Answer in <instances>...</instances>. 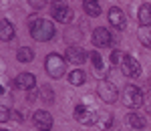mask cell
Returning a JSON list of instances; mask_svg holds the SVG:
<instances>
[{
	"label": "cell",
	"instance_id": "20",
	"mask_svg": "<svg viewBox=\"0 0 151 131\" xmlns=\"http://www.w3.org/2000/svg\"><path fill=\"white\" fill-rule=\"evenodd\" d=\"M137 36H139V42L143 47H151V32L147 30V26H141Z\"/></svg>",
	"mask_w": 151,
	"mask_h": 131
},
{
	"label": "cell",
	"instance_id": "24",
	"mask_svg": "<svg viewBox=\"0 0 151 131\" xmlns=\"http://www.w3.org/2000/svg\"><path fill=\"white\" fill-rule=\"evenodd\" d=\"M26 99L32 103V101H38V93L36 91H28V95H26Z\"/></svg>",
	"mask_w": 151,
	"mask_h": 131
},
{
	"label": "cell",
	"instance_id": "10",
	"mask_svg": "<svg viewBox=\"0 0 151 131\" xmlns=\"http://www.w3.org/2000/svg\"><path fill=\"white\" fill-rule=\"evenodd\" d=\"M16 89H24V91H32L36 87V77L32 73H20L16 79H14Z\"/></svg>",
	"mask_w": 151,
	"mask_h": 131
},
{
	"label": "cell",
	"instance_id": "16",
	"mask_svg": "<svg viewBox=\"0 0 151 131\" xmlns=\"http://www.w3.org/2000/svg\"><path fill=\"white\" fill-rule=\"evenodd\" d=\"M83 8H85V12H87L89 16H99V14H101V6H99L97 0H85V2H83Z\"/></svg>",
	"mask_w": 151,
	"mask_h": 131
},
{
	"label": "cell",
	"instance_id": "13",
	"mask_svg": "<svg viewBox=\"0 0 151 131\" xmlns=\"http://www.w3.org/2000/svg\"><path fill=\"white\" fill-rule=\"evenodd\" d=\"M14 32H16V28L12 26V22L6 20V18H2V20H0V38L8 42V40H12Z\"/></svg>",
	"mask_w": 151,
	"mask_h": 131
},
{
	"label": "cell",
	"instance_id": "19",
	"mask_svg": "<svg viewBox=\"0 0 151 131\" xmlns=\"http://www.w3.org/2000/svg\"><path fill=\"white\" fill-rule=\"evenodd\" d=\"M38 99L45 101V103H52V101H55L52 89H50V87H40V89H38Z\"/></svg>",
	"mask_w": 151,
	"mask_h": 131
},
{
	"label": "cell",
	"instance_id": "23",
	"mask_svg": "<svg viewBox=\"0 0 151 131\" xmlns=\"http://www.w3.org/2000/svg\"><path fill=\"white\" fill-rule=\"evenodd\" d=\"M8 119H10V111L6 107H0V121L4 123V121H8Z\"/></svg>",
	"mask_w": 151,
	"mask_h": 131
},
{
	"label": "cell",
	"instance_id": "25",
	"mask_svg": "<svg viewBox=\"0 0 151 131\" xmlns=\"http://www.w3.org/2000/svg\"><path fill=\"white\" fill-rule=\"evenodd\" d=\"M28 2H30V6H35V8H40L45 0H28Z\"/></svg>",
	"mask_w": 151,
	"mask_h": 131
},
{
	"label": "cell",
	"instance_id": "9",
	"mask_svg": "<svg viewBox=\"0 0 151 131\" xmlns=\"http://www.w3.org/2000/svg\"><path fill=\"white\" fill-rule=\"evenodd\" d=\"M65 59H67V63L79 67V65H83V63L87 60V53L79 47H70V48H67V53H65Z\"/></svg>",
	"mask_w": 151,
	"mask_h": 131
},
{
	"label": "cell",
	"instance_id": "26",
	"mask_svg": "<svg viewBox=\"0 0 151 131\" xmlns=\"http://www.w3.org/2000/svg\"><path fill=\"white\" fill-rule=\"evenodd\" d=\"M47 2H52V4H55V2H60V0H47Z\"/></svg>",
	"mask_w": 151,
	"mask_h": 131
},
{
	"label": "cell",
	"instance_id": "3",
	"mask_svg": "<svg viewBox=\"0 0 151 131\" xmlns=\"http://www.w3.org/2000/svg\"><path fill=\"white\" fill-rule=\"evenodd\" d=\"M143 91H141L139 87H135V85H129L125 87V91H123V101H125V105L131 109H137L143 105Z\"/></svg>",
	"mask_w": 151,
	"mask_h": 131
},
{
	"label": "cell",
	"instance_id": "18",
	"mask_svg": "<svg viewBox=\"0 0 151 131\" xmlns=\"http://www.w3.org/2000/svg\"><path fill=\"white\" fill-rule=\"evenodd\" d=\"M85 79H87V75H85L81 69H75V71L69 75V83L75 85V87H81V85L85 83Z\"/></svg>",
	"mask_w": 151,
	"mask_h": 131
},
{
	"label": "cell",
	"instance_id": "7",
	"mask_svg": "<svg viewBox=\"0 0 151 131\" xmlns=\"http://www.w3.org/2000/svg\"><path fill=\"white\" fill-rule=\"evenodd\" d=\"M75 119L83 123V125H95L97 121H99V115L91 111V109H87L85 105H77L75 107Z\"/></svg>",
	"mask_w": 151,
	"mask_h": 131
},
{
	"label": "cell",
	"instance_id": "28",
	"mask_svg": "<svg viewBox=\"0 0 151 131\" xmlns=\"http://www.w3.org/2000/svg\"><path fill=\"white\" fill-rule=\"evenodd\" d=\"M2 131H6V129H2Z\"/></svg>",
	"mask_w": 151,
	"mask_h": 131
},
{
	"label": "cell",
	"instance_id": "1",
	"mask_svg": "<svg viewBox=\"0 0 151 131\" xmlns=\"http://www.w3.org/2000/svg\"><path fill=\"white\" fill-rule=\"evenodd\" d=\"M30 36L38 42H47L55 36V26L45 18H35L30 20Z\"/></svg>",
	"mask_w": 151,
	"mask_h": 131
},
{
	"label": "cell",
	"instance_id": "22",
	"mask_svg": "<svg viewBox=\"0 0 151 131\" xmlns=\"http://www.w3.org/2000/svg\"><path fill=\"white\" fill-rule=\"evenodd\" d=\"M123 57H125V55H123L121 50H113V53H111V63H113V65H121Z\"/></svg>",
	"mask_w": 151,
	"mask_h": 131
},
{
	"label": "cell",
	"instance_id": "21",
	"mask_svg": "<svg viewBox=\"0 0 151 131\" xmlns=\"http://www.w3.org/2000/svg\"><path fill=\"white\" fill-rule=\"evenodd\" d=\"M91 60H93V65H95V71H103V59H101V55H99L97 50H93Z\"/></svg>",
	"mask_w": 151,
	"mask_h": 131
},
{
	"label": "cell",
	"instance_id": "2",
	"mask_svg": "<svg viewBox=\"0 0 151 131\" xmlns=\"http://www.w3.org/2000/svg\"><path fill=\"white\" fill-rule=\"evenodd\" d=\"M65 65H67V59H63L60 55L52 53V55H48L47 59H45V71H47L48 77L60 79V77L65 75V69H67Z\"/></svg>",
	"mask_w": 151,
	"mask_h": 131
},
{
	"label": "cell",
	"instance_id": "4",
	"mask_svg": "<svg viewBox=\"0 0 151 131\" xmlns=\"http://www.w3.org/2000/svg\"><path fill=\"white\" fill-rule=\"evenodd\" d=\"M50 14H52V18H55L57 22H63V24H67V22H70V20H73V10H70V8L65 4V2H63V0L52 4Z\"/></svg>",
	"mask_w": 151,
	"mask_h": 131
},
{
	"label": "cell",
	"instance_id": "27",
	"mask_svg": "<svg viewBox=\"0 0 151 131\" xmlns=\"http://www.w3.org/2000/svg\"><path fill=\"white\" fill-rule=\"evenodd\" d=\"M40 131H50V129H40Z\"/></svg>",
	"mask_w": 151,
	"mask_h": 131
},
{
	"label": "cell",
	"instance_id": "15",
	"mask_svg": "<svg viewBox=\"0 0 151 131\" xmlns=\"http://www.w3.org/2000/svg\"><path fill=\"white\" fill-rule=\"evenodd\" d=\"M127 121H129V125H131L133 129H143V127L147 125L145 117H141L139 113H129V115H127Z\"/></svg>",
	"mask_w": 151,
	"mask_h": 131
},
{
	"label": "cell",
	"instance_id": "17",
	"mask_svg": "<svg viewBox=\"0 0 151 131\" xmlns=\"http://www.w3.org/2000/svg\"><path fill=\"white\" fill-rule=\"evenodd\" d=\"M16 59L20 60V63H30V60L35 59V50L30 47H22L16 50Z\"/></svg>",
	"mask_w": 151,
	"mask_h": 131
},
{
	"label": "cell",
	"instance_id": "12",
	"mask_svg": "<svg viewBox=\"0 0 151 131\" xmlns=\"http://www.w3.org/2000/svg\"><path fill=\"white\" fill-rule=\"evenodd\" d=\"M109 22L113 24V28H125V12L121 8H111L109 10Z\"/></svg>",
	"mask_w": 151,
	"mask_h": 131
},
{
	"label": "cell",
	"instance_id": "8",
	"mask_svg": "<svg viewBox=\"0 0 151 131\" xmlns=\"http://www.w3.org/2000/svg\"><path fill=\"white\" fill-rule=\"evenodd\" d=\"M32 123L38 129H50L52 127V115L45 109H38V111L32 113Z\"/></svg>",
	"mask_w": 151,
	"mask_h": 131
},
{
	"label": "cell",
	"instance_id": "14",
	"mask_svg": "<svg viewBox=\"0 0 151 131\" xmlns=\"http://www.w3.org/2000/svg\"><path fill=\"white\" fill-rule=\"evenodd\" d=\"M137 18H139L141 26H149V24H151V6H149V4H143V6L139 8Z\"/></svg>",
	"mask_w": 151,
	"mask_h": 131
},
{
	"label": "cell",
	"instance_id": "6",
	"mask_svg": "<svg viewBox=\"0 0 151 131\" xmlns=\"http://www.w3.org/2000/svg\"><path fill=\"white\" fill-rule=\"evenodd\" d=\"M97 95L103 99L105 103H115L119 99V93H117V87L109 81H101L99 87H97Z\"/></svg>",
	"mask_w": 151,
	"mask_h": 131
},
{
	"label": "cell",
	"instance_id": "11",
	"mask_svg": "<svg viewBox=\"0 0 151 131\" xmlns=\"http://www.w3.org/2000/svg\"><path fill=\"white\" fill-rule=\"evenodd\" d=\"M111 32L107 30V28H103V26H99V28H95V32H93V45L95 47H99V48H105V47H109L111 45Z\"/></svg>",
	"mask_w": 151,
	"mask_h": 131
},
{
	"label": "cell",
	"instance_id": "5",
	"mask_svg": "<svg viewBox=\"0 0 151 131\" xmlns=\"http://www.w3.org/2000/svg\"><path fill=\"white\" fill-rule=\"evenodd\" d=\"M121 71L125 77H131V79H135V77H139L141 75V65L139 60L135 59V57H131V55H125L123 60H121Z\"/></svg>",
	"mask_w": 151,
	"mask_h": 131
}]
</instances>
